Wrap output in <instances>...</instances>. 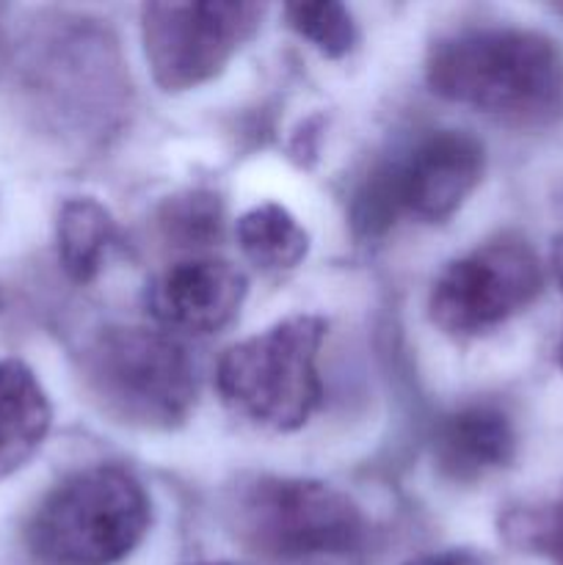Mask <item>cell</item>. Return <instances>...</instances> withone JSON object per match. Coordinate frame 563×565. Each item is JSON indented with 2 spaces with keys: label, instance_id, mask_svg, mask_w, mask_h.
Masks as SVG:
<instances>
[{
  "label": "cell",
  "instance_id": "6da1fadb",
  "mask_svg": "<svg viewBox=\"0 0 563 565\" xmlns=\"http://www.w3.org/2000/svg\"><path fill=\"white\" fill-rule=\"evenodd\" d=\"M434 94L511 125H550L563 114V53L522 28H467L431 44Z\"/></svg>",
  "mask_w": 563,
  "mask_h": 565
},
{
  "label": "cell",
  "instance_id": "7a4b0ae2",
  "mask_svg": "<svg viewBox=\"0 0 563 565\" xmlns=\"http://www.w3.org/2000/svg\"><path fill=\"white\" fill-rule=\"evenodd\" d=\"M152 505L121 467H92L50 491L28 524V550L42 565H116L147 535Z\"/></svg>",
  "mask_w": 563,
  "mask_h": 565
},
{
  "label": "cell",
  "instance_id": "3957f363",
  "mask_svg": "<svg viewBox=\"0 0 563 565\" xmlns=\"http://www.w3.org/2000/svg\"><path fill=\"white\" fill-rule=\"evenodd\" d=\"M326 329L318 315H293L232 345L215 370L224 406L263 430L304 428L323 397L318 356Z\"/></svg>",
  "mask_w": 563,
  "mask_h": 565
},
{
  "label": "cell",
  "instance_id": "277c9868",
  "mask_svg": "<svg viewBox=\"0 0 563 565\" xmlns=\"http://www.w3.org/2000/svg\"><path fill=\"white\" fill-rule=\"evenodd\" d=\"M83 367L105 412L136 428H177L196 403L191 356L166 331L105 329L88 345Z\"/></svg>",
  "mask_w": 563,
  "mask_h": 565
},
{
  "label": "cell",
  "instance_id": "5b68a950",
  "mask_svg": "<svg viewBox=\"0 0 563 565\" xmlns=\"http://www.w3.org/2000/svg\"><path fill=\"white\" fill-rule=\"evenodd\" d=\"M226 508L237 539L276 563L346 555L364 533L351 497L318 480L252 478L237 486Z\"/></svg>",
  "mask_w": 563,
  "mask_h": 565
},
{
  "label": "cell",
  "instance_id": "8992f818",
  "mask_svg": "<svg viewBox=\"0 0 563 565\" xmlns=\"http://www.w3.org/2000/svg\"><path fill=\"white\" fill-rule=\"evenodd\" d=\"M259 3H147L141 9L144 55L163 92H188L226 70L257 33Z\"/></svg>",
  "mask_w": 563,
  "mask_h": 565
},
{
  "label": "cell",
  "instance_id": "52a82bcc",
  "mask_svg": "<svg viewBox=\"0 0 563 565\" xmlns=\"http://www.w3.org/2000/svg\"><path fill=\"white\" fill-rule=\"evenodd\" d=\"M544 274L533 248L519 237H497L453 259L428 296V315L450 337L497 329L539 298Z\"/></svg>",
  "mask_w": 563,
  "mask_h": 565
},
{
  "label": "cell",
  "instance_id": "ba28073f",
  "mask_svg": "<svg viewBox=\"0 0 563 565\" xmlns=\"http://www.w3.org/2000/svg\"><path fill=\"white\" fill-rule=\"evenodd\" d=\"M484 166V143L472 132H431L406 160L386 166L397 213L406 210L423 221L450 218L478 188Z\"/></svg>",
  "mask_w": 563,
  "mask_h": 565
},
{
  "label": "cell",
  "instance_id": "9c48e42d",
  "mask_svg": "<svg viewBox=\"0 0 563 565\" xmlns=\"http://www.w3.org/2000/svg\"><path fill=\"white\" fill-rule=\"evenodd\" d=\"M246 292V274L226 259H182L155 276L147 309L169 331L213 334L241 312Z\"/></svg>",
  "mask_w": 563,
  "mask_h": 565
},
{
  "label": "cell",
  "instance_id": "30bf717a",
  "mask_svg": "<svg viewBox=\"0 0 563 565\" xmlns=\"http://www.w3.org/2000/svg\"><path fill=\"white\" fill-rule=\"evenodd\" d=\"M517 456L511 417L491 403L458 408L436 430L434 461L447 480L475 483L508 467Z\"/></svg>",
  "mask_w": 563,
  "mask_h": 565
},
{
  "label": "cell",
  "instance_id": "8fae6325",
  "mask_svg": "<svg viewBox=\"0 0 563 565\" xmlns=\"http://www.w3.org/2000/svg\"><path fill=\"white\" fill-rule=\"evenodd\" d=\"M53 408L20 359H0V480L20 472L50 434Z\"/></svg>",
  "mask_w": 563,
  "mask_h": 565
},
{
  "label": "cell",
  "instance_id": "7c38bea8",
  "mask_svg": "<svg viewBox=\"0 0 563 565\" xmlns=\"http://www.w3.org/2000/svg\"><path fill=\"white\" fill-rule=\"evenodd\" d=\"M235 232L237 246L248 263L270 274L298 268L309 254V232L282 204L268 202L252 207L241 215Z\"/></svg>",
  "mask_w": 563,
  "mask_h": 565
},
{
  "label": "cell",
  "instance_id": "4fadbf2b",
  "mask_svg": "<svg viewBox=\"0 0 563 565\" xmlns=\"http://www.w3.org/2000/svg\"><path fill=\"white\" fill-rule=\"evenodd\" d=\"M114 218L92 196L66 199L59 210V259L66 276L75 281H92L103 265L105 252L114 241Z\"/></svg>",
  "mask_w": 563,
  "mask_h": 565
},
{
  "label": "cell",
  "instance_id": "5bb4252c",
  "mask_svg": "<svg viewBox=\"0 0 563 565\" xmlns=\"http://www.w3.org/2000/svg\"><path fill=\"white\" fill-rule=\"evenodd\" d=\"M500 535L513 550L563 565V489L539 505H519L502 513Z\"/></svg>",
  "mask_w": 563,
  "mask_h": 565
},
{
  "label": "cell",
  "instance_id": "9a60e30c",
  "mask_svg": "<svg viewBox=\"0 0 563 565\" xmlns=\"http://www.w3.org/2000/svg\"><path fill=\"white\" fill-rule=\"evenodd\" d=\"M285 17L298 36L312 42V47L329 58H342L359 42L357 22L342 3H290L285 6Z\"/></svg>",
  "mask_w": 563,
  "mask_h": 565
},
{
  "label": "cell",
  "instance_id": "2e32d148",
  "mask_svg": "<svg viewBox=\"0 0 563 565\" xmlns=\"http://www.w3.org/2000/svg\"><path fill=\"white\" fill-rule=\"evenodd\" d=\"M163 226L171 237L182 243H208L219 237L221 207L210 193H191V196L171 199L166 204Z\"/></svg>",
  "mask_w": 563,
  "mask_h": 565
},
{
  "label": "cell",
  "instance_id": "e0dca14e",
  "mask_svg": "<svg viewBox=\"0 0 563 565\" xmlns=\"http://www.w3.org/2000/svg\"><path fill=\"white\" fill-rule=\"evenodd\" d=\"M406 565H475V557L469 552H428V555H419Z\"/></svg>",
  "mask_w": 563,
  "mask_h": 565
},
{
  "label": "cell",
  "instance_id": "ac0fdd59",
  "mask_svg": "<svg viewBox=\"0 0 563 565\" xmlns=\"http://www.w3.org/2000/svg\"><path fill=\"white\" fill-rule=\"evenodd\" d=\"M552 270H555V279L563 290V235H557L552 241ZM557 359H561V367H563V342H561V351H557Z\"/></svg>",
  "mask_w": 563,
  "mask_h": 565
},
{
  "label": "cell",
  "instance_id": "d6986e66",
  "mask_svg": "<svg viewBox=\"0 0 563 565\" xmlns=\"http://www.w3.org/2000/svg\"><path fill=\"white\" fill-rule=\"evenodd\" d=\"M202 565H226V563H202Z\"/></svg>",
  "mask_w": 563,
  "mask_h": 565
}]
</instances>
